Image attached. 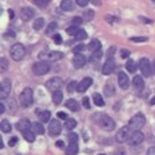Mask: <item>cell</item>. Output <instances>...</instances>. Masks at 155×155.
<instances>
[{
	"label": "cell",
	"mask_w": 155,
	"mask_h": 155,
	"mask_svg": "<svg viewBox=\"0 0 155 155\" xmlns=\"http://www.w3.org/2000/svg\"><path fill=\"white\" fill-rule=\"evenodd\" d=\"M144 124H146L144 115H143V113H136V115L130 120L128 127H130L131 130H134V131H139L143 126H144Z\"/></svg>",
	"instance_id": "6da1fadb"
},
{
	"label": "cell",
	"mask_w": 155,
	"mask_h": 155,
	"mask_svg": "<svg viewBox=\"0 0 155 155\" xmlns=\"http://www.w3.org/2000/svg\"><path fill=\"white\" fill-rule=\"evenodd\" d=\"M10 54L12 57L14 61H20V59H23V57L26 54V50H25V46L20 43H15L12 45V47H11L10 50Z\"/></svg>",
	"instance_id": "7a4b0ae2"
},
{
	"label": "cell",
	"mask_w": 155,
	"mask_h": 155,
	"mask_svg": "<svg viewBox=\"0 0 155 155\" xmlns=\"http://www.w3.org/2000/svg\"><path fill=\"white\" fill-rule=\"evenodd\" d=\"M32 101H34V94H32L31 88L23 89V92L20 93V104H22V107L27 108L32 104Z\"/></svg>",
	"instance_id": "3957f363"
},
{
	"label": "cell",
	"mask_w": 155,
	"mask_h": 155,
	"mask_svg": "<svg viewBox=\"0 0 155 155\" xmlns=\"http://www.w3.org/2000/svg\"><path fill=\"white\" fill-rule=\"evenodd\" d=\"M99 116H100L99 117V124H100V127L103 128V130H105V131L115 130L116 124H115V121H113V119H111L108 115H99Z\"/></svg>",
	"instance_id": "277c9868"
},
{
	"label": "cell",
	"mask_w": 155,
	"mask_h": 155,
	"mask_svg": "<svg viewBox=\"0 0 155 155\" xmlns=\"http://www.w3.org/2000/svg\"><path fill=\"white\" fill-rule=\"evenodd\" d=\"M49 70H50V65L47 64L46 61H39L32 66V71H34V74H37V76H43V74H46Z\"/></svg>",
	"instance_id": "5b68a950"
},
{
	"label": "cell",
	"mask_w": 155,
	"mask_h": 155,
	"mask_svg": "<svg viewBox=\"0 0 155 155\" xmlns=\"http://www.w3.org/2000/svg\"><path fill=\"white\" fill-rule=\"evenodd\" d=\"M62 84H64L62 78H59V77H53V78H50L49 81L46 82V88L49 89L50 92H55L62 88Z\"/></svg>",
	"instance_id": "8992f818"
},
{
	"label": "cell",
	"mask_w": 155,
	"mask_h": 155,
	"mask_svg": "<svg viewBox=\"0 0 155 155\" xmlns=\"http://www.w3.org/2000/svg\"><path fill=\"white\" fill-rule=\"evenodd\" d=\"M139 69H140L143 77H150L151 73H153V69H151V64L147 58H142L139 61Z\"/></svg>",
	"instance_id": "52a82bcc"
},
{
	"label": "cell",
	"mask_w": 155,
	"mask_h": 155,
	"mask_svg": "<svg viewBox=\"0 0 155 155\" xmlns=\"http://www.w3.org/2000/svg\"><path fill=\"white\" fill-rule=\"evenodd\" d=\"M130 131L131 128L130 127H123L120 128V131L117 132V135H116V140H117V143H126L128 139H130Z\"/></svg>",
	"instance_id": "ba28073f"
},
{
	"label": "cell",
	"mask_w": 155,
	"mask_h": 155,
	"mask_svg": "<svg viewBox=\"0 0 155 155\" xmlns=\"http://www.w3.org/2000/svg\"><path fill=\"white\" fill-rule=\"evenodd\" d=\"M143 140H144V135H143L142 132H139V131H135V132H134L132 135L130 136V139H128V142H130L131 146L142 144Z\"/></svg>",
	"instance_id": "9c48e42d"
},
{
	"label": "cell",
	"mask_w": 155,
	"mask_h": 155,
	"mask_svg": "<svg viewBox=\"0 0 155 155\" xmlns=\"http://www.w3.org/2000/svg\"><path fill=\"white\" fill-rule=\"evenodd\" d=\"M61 130H62V126H61V123H59L58 120H51L50 121V124H49V132H50V135H59L61 134Z\"/></svg>",
	"instance_id": "30bf717a"
},
{
	"label": "cell",
	"mask_w": 155,
	"mask_h": 155,
	"mask_svg": "<svg viewBox=\"0 0 155 155\" xmlns=\"http://www.w3.org/2000/svg\"><path fill=\"white\" fill-rule=\"evenodd\" d=\"M10 92H11V81L8 78H5L4 81L2 82V91H0V96H2V99L8 97Z\"/></svg>",
	"instance_id": "8fae6325"
},
{
	"label": "cell",
	"mask_w": 155,
	"mask_h": 155,
	"mask_svg": "<svg viewBox=\"0 0 155 155\" xmlns=\"http://www.w3.org/2000/svg\"><path fill=\"white\" fill-rule=\"evenodd\" d=\"M117 81H119V85H120L121 89H128L130 88V78H128V76L126 73H123V71L119 73Z\"/></svg>",
	"instance_id": "7c38bea8"
},
{
	"label": "cell",
	"mask_w": 155,
	"mask_h": 155,
	"mask_svg": "<svg viewBox=\"0 0 155 155\" xmlns=\"http://www.w3.org/2000/svg\"><path fill=\"white\" fill-rule=\"evenodd\" d=\"M113 70H115V61H113V58H108V61L103 66V74L109 76L111 73H113Z\"/></svg>",
	"instance_id": "4fadbf2b"
},
{
	"label": "cell",
	"mask_w": 155,
	"mask_h": 155,
	"mask_svg": "<svg viewBox=\"0 0 155 155\" xmlns=\"http://www.w3.org/2000/svg\"><path fill=\"white\" fill-rule=\"evenodd\" d=\"M16 128L20 131V132H25V131H27V130H31L32 124L30 123V120H27V119H20V120L16 123Z\"/></svg>",
	"instance_id": "5bb4252c"
},
{
	"label": "cell",
	"mask_w": 155,
	"mask_h": 155,
	"mask_svg": "<svg viewBox=\"0 0 155 155\" xmlns=\"http://www.w3.org/2000/svg\"><path fill=\"white\" fill-rule=\"evenodd\" d=\"M132 86L135 88L136 92H142L144 88V81H143L142 76H135L132 80Z\"/></svg>",
	"instance_id": "9a60e30c"
},
{
	"label": "cell",
	"mask_w": 155,
	"mask_h": 155,
	"mask_svg": "<svg viewBox=\"0 0 155 155\" xmlns=\"http://www.w3.org/2000/svg\"><path fill=\"white\" fill-rule=\"evenodd\" d=\"M91 85H92V78L86 77V78H84L81 82H78V86H77V92H80V93H84V92H85Z\"/></svg>",
	"instance_id": "2e32d148"
},
{
	"label": "cell",
	"mask_w": 155,
	"mask_h": 155,
	"mask_svg": "<svg viewBox=\"0 0 155 155\" xmlns=\"http://www.w3.org/2000/svg\"><path fill=\"white\" fill-rule=\"evenodd\" d=\"M20 16H22V19L23 20H30V19H32L34 18V10L32 8H30V7H25V8H22V11H20Z\"/></svg>",
	"instance_id": "e0dca14e"
},
{
	"label": "cell",
	"mask_w": 155,
	"mask_h": 155,
	"mask_svg": "<svg viewBox=\"0 0 155 155\" xmlns=\"http://www.w3.org/2000/svg\"><path fill=\"white\" fill-rule=\"evenodd\" d=\"M86 62V58L82 54H76L73 58V65L74 68H77V69H80V68H82L85 65Z\"/></svg>",
	"instance_id": "ac0fdd59"
},
{
	"label": "cell",
	"mask_w": 155,
	"mask_h": 155,
	"mask_svg": "<svg viewBox=\"0 0 155 155\" xmlns=\"http://www.w3.org/2000/svg\"><path fill=\"white\" fill-rule=\"evenodd\" d=\"M78 153V143H69L66 147V155H77Z\"/></svg>",
	"instance_id": "d6986e66"
},
{
	"label": "cell",
	"mask_w": 155,
	"mask_h": 155,
	"mask_svg": "<svg viewBox=\"0 0 155 155\" xmlns=\"http://www.w3.org/2000/svg\"><path fill=\"white\" fill-rule=\"evenodd\" d=\"M61 8H62V11H73L74 10V5H73V3H71V0H62L61 2Z\"/></svg>",
	"instance_id": "ffe728a7"
},
{
	"label": "cell",
	"mask_w": 155,
	"mask_h": 155,
	"mask_svg": "<svg viewBox=\"0 0 155 155\" xmlns=\"http://www.w3.org/2000/svg\"><path fill=\"white\" fill-rule=\"evenodd\" d=\"M66 107L70 109V111H73V112H77L80 109L78 103H77L76 100H73V99H69V100L66 101Z\"/></svg>",
	"instance_id": "44dd1931"
},
{
	"label": "cell",
	"mask_w": 155,
	"mask_h": 155,
	"mask_svg": "<svg viewBox=\"0 0 155 155\" xmlns=\"http://www.w3.org/2000/svg\"><path fill=\"white\" fill-rule=\"evenodd\" d=\"M62 99H64V94H62L61 91H55L53 92V103L55 104V105H58V104L62 103Z\"/></svg>",
	"instance_id": "7402d4cb"
},
{
	"label": "cell",
	"mask_w": 155,
	"mask_h": 155,
	"mask_svg": "<svg viewBox=\"0 0 155 155\" xmlns=\"http://www.w3.org/2000/svg\"><path fill=\"white\" fill-rule=\"evenodd\" d=\"M89 50H92V53L93 51H99V50H101V42L99 39H93L91 43H89Z\"/></svg>",
	"instance_id": "603a6c76"
},
{
	"label": "cell",
	"mask_w": 155,
	"mask_h": 155,
	"mask_svg": "<svg viewBox=\"0 0 155 155\" xmlns=\"http://www.w3.org/2000/svg\"><path fill=\"white\" fill-rule=\"evenodd\" d=\"M126 69H127L128 71H131V73H135L136 69H138V65H136L135 61L130 59V61H127V64H126Z\"/></svg>",
	"instance_id": "cb8c5ba5"
},
{
	"label": "cell",
	"mask_w": 155,
	"mask_h": 155,
	"mask_svg": "<svg viewBox=\"0 0 155 155\" xmlns=\"http://www.w3.org/2000/svg\"><path fill=\"white\" fill-rule=\"evenodd\" d=\"M23 138H25L27 142H34L35 140V132L31 130L25 131V132H23Z\"/></svg>",
	"instance_id": "d4e9b609"
},
{
	"label": "cell",
	"mask_w": 155,
	"mask_h": 155,
	"mask_svg": "<svg viewBox=\"0 0 155 155\" xmlns=\"http://www.w3.org/2000/svg\"><path fill=\"white\" fill-rule=\"evenodd\" d=\"M32 131L35 134H38V135H42L45 132V127L42 126V123H34L32 124Z\"/></svg>",
	"instance_id": "484cf974"
},
{
	"label": "cell",
	"mask_w": 155,
	"mask_h": 155,
	"mask_svg": "<svg viewBox=\"0 0 155 155\" xmlns=\"http://www.w3.org/2000/svg\"><path fill=\"white\" fill-rule=\"evenodd\" d=\"M0 126H2V131L3 132H10L11 130H12V126H11L10 124V121L8 120H2V124H0Z\"/></svg>",
	"instance_id": "4316f807"
},
{
	"label": "cell",
	"mask_w": 155,
	"mask_h": 155,
	"mask_svg": "<svg viewBox=\"0 0 155 155\" xmlns=\"http://www.w3.org/2000/svg\"><path fill=\"white\" fill-rule=\"evenodd\" d=\"M45 26V19L43 18H38L34 20V30H42Z\"/></svg>",
	"instance_id": "83f0119b"
},
{
	"label": "cell",
	"mask_w": 155,
	"mask_h": 155,
	"mask_svg": "<svg viewBox=\"0 0 155 155\" xmlns=\"http://www.w3.org/2000/svg\"><path fill=\"white\" fill-rule=\"evenodd\" d=\"M38 116H39V119H41V121H42V123H46V121L50 120V112L49 111L39 112V113H38Z\"/></svg>",
	"instance_id": "f1b7e54d"
},
{
	"label": "cell",
	"mask_w": 155,
	"mask_h": 155,
	"mask_svg": "<svg viewBox=\"0 0 155 155\" xmlns=\"http://www.w3.org/2000/svg\"><path fill=\"white\" fill-rule=\"evenodd\" d=\"M77 126V121L74 120V119H70V117H68L66 120H65V126L64 127H66L68 130H73L74 127Z\"/></svg>",
	"instance_id": "f546056e"
},
{
	"label": "cell",
	"mask_w": 155,
	"mask_h": 155,
	"mask_svg": "<svg viewBox=\"0 0 155 155\" xmlns=\"http://www.w3.org/2000/svg\"><path fill=\"white\" fill-rule=\"evenodd\" d=\"M93 101H94V104H96V105H99V107H104V99L101 97V94H99V93H94V94H93Z\"/></svg>",
	"instance_id": "4dcf8cb0"
},
{
	"label": "cell",
	"mask_w": 155,
	"mask_h": 155,
	"mask_svg": "<svg viewBox=\"0 0 155 155\" xmlns=\"http://www.w3.org/2000/svg\"><path fill=\"white\" fill-rule=\"evenodd\" d=\"M57 27H58V26H57V23H55V22L50 23V25L47 26V28H46V34H47V35H53V34L55 32Z\"/></svg>",
	"instance_id": "1f68e13d"
},
{
	"label": "cell",
	"mask_w": 155,
	"mask_h": 155,
	"mask_svg": "<svg viewBox=\"0 0 155 155\" xmlns=\"http://www.w3.org/2000/svg\"><path fill=\"white\" fill-rule=\"evenodd\" d=\"M104 92H105L107 96H113V94H115V89H113L112 84H109L108 82V84L104 86Z\"/></svg>",
	"instance_id": "d6a6232c"
},
{
	"label": "cell",
	"mask_w": 155,
	"mask_h": 155,
	"mask_svg": "<svg viewBox=\"0 0 155 155\" xmlns=\"http://www.w3.org/2000/svg\"><path fill=\"white\" fill-rule=\"evenodd\" d=\"M80 30H81V28H78V26H74V25H73V26H70V27L66 30V32H68L69 35H74V37H76L77 32H78Z\"/></svg>",
	"instance_id": "836d02e7"
},
{
	"label": "cell",
	"mask_w": 155,
	"mask_h": 155,
	"mask_svg": "<svg viewBox=\"0 0 155 155\" xmlns=\"http://www.w3.org/2000/svg\"><path fill=\"white\" fill-rule=\"evenodd\" d=\"M34 3H35V5L43 8V7H46V5H49L50 0H34Z\"/></svg>",
	"instance_id": "e575fe53"
},
{
	"label": "cell",
	"mask_w": 155,
	"mask_h": 155,
	"mask_svg": "<svg viewBox=\"0 0 155 155\" xmlns=\"http://www.w3.org/2000/svg\"><path fill=\"white\" fill-rule=\"evenodd\" d=\"M86 37H88V34H86L84 30H80V31L77 32V35H76V39L77 41H82V39H85Z\"/></svg>",
	"instance_id": "d590c367"
},
{
	"label": "cell",
	"mask_w": 155,
	"mask_h": 155,
	"mask_svg": "<svg viewBox=\"0 0 155 155\" xmlns=\"http://www.w3.org/2000/svg\"><path fill=\"white\" fill-rule=\"evenodd\" d=\"M85 49H86L85 45H78V46H76L73 49V53H74V54H81V51H82V50H85Z\"/></svg>",
	"instance_id": "8d00e7d4"
},
{
	"label": "cell",
	"mask_w": 155,
	"mask_h": 155,
	"mask_svg": "<svg viewBox=\"0 0 155 155\" xmlns=\"http://www.w3.org/2000/svg\"><path fill=\"white\" fill-rule=\"evenodd\" d=\"M101 55H103L101 50H99V51H93V55H92L91 61H99V59L101 58Z\"/></svg>",
	"instance_id": "74e56055"
},
{
	"label": "cell",
	"mask_w": 155,
	"mask_h": 155,
	"mask_svg": "<svg viewBox=\"0 0 155 155\" xmlns=\"http://www.w3.org/2000/svg\"><path fill=\"white\" fill-rule=\"evenodd\" d=\"M68 139H69V143H78V136H77V134H70V135L68 136Z\"/></svg>",
	"instance_id": "f35d334b"
},
{
	"label": "cell",
	"mask_w": 155,
	"mask_h": 155,
	"mask_svg": "<svg viewBox=\"0 0 155 155\" xmlns=\"http://www.w3.org/2000/svg\"><path fill=\"white\" fill-rule=\"evenodd\" d=\"M130 41H132V42H146L147 41V38L146 37H134V38H130Z\"/></svg>",
	"instance_id": "ab89813d"
},
{
	"label": "cell",
	"mask_w": 155,
	"mask_h": 155,
	"mask_svg": "<svg viewBox=\"0 0 155 155\" xmlns=\"http://www.w3.org/2000/svg\"><path fill=\"white\" fill-rule=\"evenodd\" d=\"M71 23H73L74 26H78V25H81L82 23V19L80 16H74L73 19H71Z\"/></svg>",
	"instance_id": "60d3db41"
},
{
	"label": "cell",
	"mask_w": 155,
	"mask_h": 155,
	"mask_svg": "<svg viewBox=\"0 0 155 155\" xmlns=\"http://www.w3.org/2000/svg\"><path fill=\"white\" fill-rule=\"evenodd\" d=\"M77 86H78V84H77L76 81H71L70 84H69V86H68V91H69V92H73L74 89H77Z\"/></svg>",
	"instance_id": "b9f144b4"
},
{
	"label": "cell",
	"mask_w": 155,
	"mask_h": 155,
	"mask_svg": "<svg viewBox=\"0 0 155 155\" xmlns=\"http://www.w3.org/2000/svg\"><path fill=\"white\" fill-rule=\"evenodd\" d=\"M82 105H84V108H86V109L91 108V101H89L88 97H84V99H82Z\"/></svg>",
	"instance_id": "7bdbcfd3"
},
{
	"label": "cell",
	"mask_w": 155,
	"mask_h": 155,
	"mask_svg": "<svg viewBox=\"0 0 155 155\" xmlns=\"http://www.w3.org/2000/svg\"><path fill=\"white\" fill-rule=\"evenodd\" d=\"M54 42L57 43V45H61L62 43V37L59 34H55L54 35Z\"/></svg>",
	"instance_id": "ee69618b"
},
{
	"label": "cell",
	"mask_w": 155,
	"mask_h": 155,
	"mask_svg": "<svg viewBox=\"0 0 155 155\" xmlns=\"http://www.w3.org/2000/svg\"><path fill=\"white\" fill-rule=\"evenodd\" d=\"M8 68V62L5 58H2V70H7Z\"/></svg>",
	"instance_id": "f6af8a7d"
},
{
	"label": "cell",
	"mask_w": 155,
	"mask_h": 155,
	"mask_svg": "<svg viewBox=\"0 0 155 155\" xmlns=\"http://www.w3.org/2000/svg\"><path fill=\"white\" fill-rule=\"evenodd\" d=\"M76 3L78 5H81V7H85V5H88L89 0H76Z\"/></svg>",
	"instance_id": "bcb514c9"
},
{
	"label": "cell",
	"mask_w": 155,
	"mask_h": 155,
	"mask_svg": "<svg viewBox=\"0 0 155 155\" xmlns=\"http://www.w3.org/2000/svg\"><path fill=\"white\" fill-rule=\"evenodd\" d=\"M57 116H58V119H62V120H66L68 119V115L65 112H58L57 113Z\"/></svg>",
	"instance_id": "7dc6e473"
},
{
	"label": "cell",
	"mask_w": 155,
	"mask_h": 155,
	"mask_svg": "<svg viewBox=\"0 0 155 155\" xmlns=\"http://www.w3.org/2000/svg\"><path fill=\"white\" fill-rule=\"evenodd\" d=\"M16 143H18V138H16V136H14V138L11 139L10 142H8V144H10V147H14V146L16 144Z\"/></svg>",
	"instance_id": "c3c4849f"
},
{
	"label": "cell",
	"mask_w": 155,
	"mask_h": 155,
	"mask_svg": "<svg viewBox=\"0 0 155 155\" xmlns=\"http://www.w3.org/2000/svg\"><path fill=\"white\" fill-rule=\"evenodd\" d=\"M128 55H130V51H128V50H126V49L121 50V53H120V57H121V58H127Z\"/></svg>",
	"instance_id": "681fc988"
},
{
	"label": "cell",
	"mask_w": 155,
	"mask_h": 155,
	"mask_svg": "<svg viewBox=\"0 0 155 155\" xmlns=\"http://www.w3.org/2000/svg\"><path fill=\"white\" fill-rule=\"evenodd\" d=\"M84 16L88 18V20H92V18H93V12H92V11H89V12H85Z\"/></svg>",
	"instance_id": "f907efd6"
},
{
	"label": "cell",
	"mask_w": 155,
	"mask_h": 155,
	"mask_svg": "<svg viewBox=\"0 0 155 155\" xmlns=\"http://www.w3.org/2000/svg\"><path fill=\"white\" fill-rule=\"evenodd\" d=\"M147 155H155V147H150L147 150Z\"/></svg>",
	"instance_id": "816d5d0a"
},
{
	"label": "cell",
	"mask_w": 155,
	"mask_h": 155,
	"mask_svg": "<svg viewBox=\"0 0 155 155\" xmlns=\"http://www.w3.org/2000/svg\"><path fill=\"white\" fill-rule=\"evenodd\" d=\"M115 155H126V153H124V150H117L115 153Z\"/></svg>",
	"instance_id": "f5cc1de1"
},
{
	"label": "cell",
	"mask_w": 155,
	"mask_h": 155,
	"mask_svg": "<svg viewBox=\"0 0 155 155\" xmlns=\"http://www.w3.org/2000/svg\"><path fill=\"white\" fill-rule=\"evenodd\" d=\"M4 37H12V38H14V37H15V32H14V31H10V32H7Z\"/></svg>",
	"instance_id": "db71d44e"
},
{
	"label": "cell",
	"mask_w": 155,
	"mask_h": 155,
	"mask_svg": "<svg viewBox=\"0 0 155 155\" xmlns=\"http://www.w3.org/2000/svg\"><path fill=\"white\" fill-rule=\"evenodd\" d=\"M57 146H58V147H64V142L58 140V142H57Z\"/></svg>",
	"instance_id": "11a10c76"
},
{
	"label": "cell",
	"mask_w": 155,
	"mask_h": 155,
	"mask_svg": "<svg viewBox=\"0 0 155 155\" xmlns=\"http://www.w3.org/2000/svg\"><path fill=\"white\" fill-rule=\"evenodd\" d=\"M4 111H5V108H4V105L2 104V105H0V113H3Z\"/></svg>",
	"instance_id": "9f6ffc18"
},
{
	"label": "cell",
	"mask_w": 155,
	"mask_h": 155,
	"mask_svg": "<svg viewBox=\"0 0 155 155\" xmlns=\"http://www.w3.org/2000/svg\"><path fill=\"white\" fill-rule=\"evenodd\" d=\"M151 69H153V73L155 74V61L153 62V66H151Z\"/></svg>",
	"instance_id": "6f0895ef"
},
{
	"label": "cell",
	"mask_w": 155,
	"mask_h": 155,
	"mask_svg": "<svg viewBox=\"0 0 155 155\" xmlns=\"http://www.w3.org/2000/svg\"><path fill=\"white\" fill-rule=\"evenodd\" d=\"M151 105H155V96L151 99Z\"/></svg>",
	"instance_id": "680465c9"
},
{
	"label": "cell",
	"mask_w": 155,
	"mask_h": 155,
	"mask_svg": "<svg viewBox=\"0 0 155 155\" xmlns=\"http://www.w3.org/2000/svg\"><path fill=\"white\" fill-rule=\"evenodd\" d=\"M8 14H10V16H11V18H14V11H10Z\"/></svg>",
	"instance_id": "91938a15"
},
{
	"label": "cell",
	"mask_w": 155,
	"mask_h": 155,
	"mask_svg": "<svg viewBox=\"0 0 155 155\" xmlns=\"http://www.w3.org/2000/svg\"><path fill=\"white\" fill-rule=\"evenodd\" d=\"M99 155H105V154H99Z\"/></svg>",
	"instance_id": "94428289"
},
{
	"label": "cell",
	"mask_w": 155,
	"mask_h": 155,
	"mask_svg": "<svg viewBox=\"0 0 155 155\" xmlns=\"http://www.w3.org/2000/svg\"><path fill=\"white\" fill-rule=\"evenodd\" d=\"M153 2H155V0H153Z\"/></svg>",
	"instance_id": "6125c7cd"
}]
</instances>
